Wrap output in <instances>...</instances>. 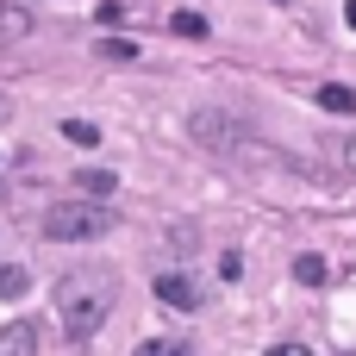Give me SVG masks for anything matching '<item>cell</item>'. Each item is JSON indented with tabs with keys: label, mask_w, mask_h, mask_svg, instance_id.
<instances>
[{
	"label": "cell",
	"mask_w": 356,
	"mask_h": 356,
	"mask_svg": "<svg viewBox=\"0 0 356 356\" xmlns=\"http://www.w3.org/2000/svg\"><path fill=\"white\" fill-rule=\"evenodd\" d=\"M113 232V207L106 200H56L50 213H44V238L50 244H94V238H106Z\"/></svg>",
	"instance_id": "7a4b0ae2"
},
{
	"label": "cell",
	"mask_w": 356,
	"mask_h": 356,
	"mask_svg": "<svg viewBox=\"0 0 356 356\" xmlns=\"http://www.w3.org/2000/svg\"><path fill=\"white\" fill-rule=\"evenodd\" d=\"M282 6H288V0H282Z\"/></svg>",
	"instance_id": "d6986e66"
},
{
	"label": "cell",
	"mask_w": 356,
	"mask_h": 356,
	"mask_svg": "<svg viewBox=\"0 0 356 356\" xmlns=\"http://www.w3.org/2000/svg\"><path fill=\"white\" fill-rule=\"evenodd\" d=\"M319 106H325V113H356V94L338 88V81H325V88H319Z\"/></svg>",
	"instance_id": "9c48e42d"
},
{
	"label": "cell",
	"mask_w": 356,
	"mask_h": 356,
	"mask_svg": "<svg viewBox=\"0 0 356 356\" xmlns=\"http://www.w3.org/2000/svg\"><path fill=\"white\" fill-rule=\"evenodd\" d=\"M269 356H313V350H307V344H275Z\"/></svg>",
	"instance_id": "9a60e30c"
},
{
	"label": "cell",
	"mask_w": 356,
	"mask_h": 356,
	"mask_svg": "<svg viewBox=\"0 0 356 356\" xmlns=\"http://www.w3.org/2000/svg\"><path fill=\"white\" fill-rule=\"evenodd\" d=\"M75 181H81V200H100L119 175H106V169H75Z\"/></svg>",
	"instance_id": "ba28073f"
},
{
	"label": "cell",
	"mask_w": 356,
	"mask_h": 356,
	"mask_svg": "<svg viewBox=\"0 0 356 356\" xmlns=\"http://www.w3.org/2000/svg\"><path fill=\"white\" fill-rule=\"evenodd\" d=\"M344 19H350V25H356V0H350V6H344Z\"/></svg>",
	"instance_id": "e0dca14e"
},
{
	"label": "cell",
	"mask_w": 356,
	"mask_h": 356,
	"mask_svg": "<svg viewBox=\"0 0 356 356\" xmlns=\"http://www.w3.org/2000/svg\"><path fill=\"white\" fill-rule=\"evenodd\" d=\"M6 113H13V100H6V94H0V125H6Z\"/></svg>",
	"instance_id": "2e32d148"
},
{
	"label": "cell",
	"mask_w": 356,
	"mask_h": 356,
	"mask_svg": "<svg viewBox=\"0 0 356 356\" xmlns=\"http://www.w3.org/2000/svg\"><path fill=\"white\" fill-rule=\"evenodd\" d=\"M113 300H119V282H113L106 269H75V275L56 282V319H63V332H69L75 344H88V338L106 325Z\"/></svg>",
	"instance_id": "6da1fadb"
},
{
	"label": "cell",
	"mask_w": 356,
	"mask_h": 356,
	"mask_svg": "<svg viewBox=\"0 0 356 356\" xmlns=\"http://www.w3.org/2000/svg\"><path fill=\"white\" fill-rule=\"evenodd\" d=\"M0 356H38V332H31L25 319L0 325Z\"/></svg>",
	"instance_id": "277c9868"
},
{
	"label": "cell",
	"mask_w": 356,
	"mask_h": 356,
	"mask_svg": "<svg viewBox=\"0 0 356 356\" xmlns=\"http://www.w3.org/2000/svg\"><path fill=\"white\" fill-rule=\"evenodd\" d=\"M169 25H175V31H181V38H207V19H200V13H175V19H169Z\"/></svg>",
	"instance_id": "7c38bea8"
},
{
	"label": "cell",
	"mask_w": 356,
	"mask_h": 356,
	"mask_svg": "<svg viewBox=\"0 0 356 356\" xmlns=\"http://www.w3.org/2000/svg\"><path fill=\"white\" fill-rule=\"evenodd\" d=\"M138 356H188L175 338H150V344H138Z\"/></svg>",
	"instance_id": "4fadbf2b"
},
{
	"label": "cell",
	"mask_w": 356,
	"mask_h": 356,
	"mask_svg": "<svg viewBox=\"0 0 356 356\" xmlns=\"http://www.w3.org/2000/svg\"><path fill=\"white\" fill-rule=\"evenodd\" d=\"M100 56H119V63H131V56H138V50H131V44H125V38H106V44H100Z\"/></svg>",
	"instance_id": "5bb4252c"
},
{
	"label": "cell",
	"mask_w": 356,
	"mask_h": 356,
	"mask_svg": "<svg viewBox=\"0 0 356 356\" xmlns=\"http://www.w3.org/2000/svg\"><path fill=\"white\" fill-rule=\"evenodd\" d=\"M194 138L200 144H238V131H232L225 113H194Z\"/></svg>",
	"instance_id": "5b68a950"
},
{
	"label": "cell",
	"mask_w": 356,
	"mask_h": 356,
	"mask_svg": "<svg viewBox=\"0 0 356 356\" xmlns=\"http://www.w3.org/2000/svg\"><path fill=\"white\" fill-rule=\"evenodd\" d=\"M294 282L319 288V282H325V263H319V257H294Z\"/></svg>",
	"instance_id": "8fae6325"
},
{
	"label": "cell",
	"mask_w": 356,
	"mask_h": 356,
	"mask_svg": "<svg viewBox=\"0 0 356 356\" xmlns=\"http://www.w3.org/2000/svg\"><path fill=\"white\" fill-rule=\"evenodd\" d=\"M156 300L194 313V307H200V282H194V275H156Z\"/></svg>",
	"instance_id": "3957f363"
},
{
	"label": "cell",
	"mask_w": 356,
	"mask_h": 356,
	"mask_svg": "<svg viewBox=\"0 0 356 356\" xmlns=\"http://www.w3.org/2000/svg\"><path fill=\"white\" fill-rule=\"evenodd\" d=\"M350 169H356V138H350Z\"/></svg>",
	"instance_id": "ac0fdd59"
},
{
	"label": "cell",
	"mask_w": 356,
	"mask_h": 356,
	"mask_svg": "<svg viewBox=\"0 0 356 356\" xmlns=\"http://www.w3.org/2000/svg\"><path fill=\"white\" fill-rule=\"evenodd\" d=\"M31 31V6L25 0H0V38H25Z\"/></svg>",
	"instance_id": "8992f818"
},
{
	"label": "cell",
	"mask_w": 356,
	"mask_h": 356,
	"mask_svg": "<svg viewBox=\"0 0 356 356\" xmlns=\"http://www.w3.org/2000/svg\"><path fill=\"white\" fill-rule=\"evenodd\" d=\"M63 138L88 150V144H100V125H88V119H63Z\"/></svg>",
	"instance_id": "30bf717a"
},
{
	"label": "cell",
	"mask_w": 356,
	"mask_h": 356,
	"mask_svg": "<svg viewBox=\"0 0 356 356\" xmlns=\"http://www.w3.org/2000/svg\"><path fill=\"white\" fill-rule=\"evenodd\" d=\"M19 294H31V269L25 263H0V300H19Z\"/></svg>",
	"instance_id": "52a82bcc"
}]
</instances>
